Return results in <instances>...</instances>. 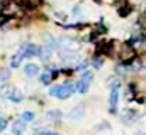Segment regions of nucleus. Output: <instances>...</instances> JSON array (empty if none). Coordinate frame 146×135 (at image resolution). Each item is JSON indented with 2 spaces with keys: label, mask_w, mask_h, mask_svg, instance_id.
Segmentation results:
<instances>
[{
  "label": "nucleus",
  "mask_w": 146,
  "mask_h": 135,
  "mask_svg": "<svg viewBox=\"0 0 146 135\" xmlns=\"http://www.w3.org/2000/svg\"><path fill=\"white\" fill-rule=\"evenodd\" d=\"M24 74L27 76V78H34L39 74V66L34 64V63H27L26 66H24Z\"/></svg>",
  "instance_id": "obj_8"
},
{
  "label": "nucleus",
  "mask_w": 146,
  "mask_h": 135,
  "mask_svg": "<svg viewBox=\"0 0 146 135\" xmlns=\"http://www.w3.org/2000/svg\"><path fill=\"white\" fill-rule=\"evenodd\" d=\"M60 46L65 47V49H68V51H76L78 49V42H75L72 39H61L60 41Z\"/></svg>",
  "instance_id": "obj_11"
},
{
  "label": "nucleus",
  "mask_w": 146,
  "mask_h": 135,
  "mask_svg": "<svg viewBox=\"0 0 146 135\" xmlns=\"http://www.w3.org/2000/svg\"><path fill=\"white\" fill-rule=\"evenodd\" d=\"M94 68H102V64H104V59L102 58H94Z\"/></svg>",
  "instance_id": "obj_24"
},
{
  "label": "nucleus",
  "mask_w": 146,
  "mask_h": 135,
  "mask_svg": "<svg viewBox=\"0 0 146 135\" xmlns=\"http://www.w3.org/2000/svg\"><path fill=\"white\" fill-rule=\"evenodd\" d=\"M10 91H12V88H10L9 85H3V86L0 88V93H2L3 96H9V95H10Z\"/></svg>",
  "instance_id": "obj_22"
},
{
  "label": "nucleus",
  "mask_w": 146,
  "mask_h": 135,
  "mask_svg": "<svg viewBox=\"0 0 146 135\" xmlns=\"http://www.w3.org/2000/svg\"><path fill=\"white\" fill-rule=\"evenodd\" d=\"M109 103H110V113H115V108H117V103H119V88H112L109 96Z\"/></svg>",
  "instance_id": "obj_6"
},
{
  "label": "nucleus",
  "mask_w": 146,
  "mask_h": 135,
  "mask_svg": "<svg viewBox=\"0 0 146 135\" xmlns=\"http://www.w3.org/2000/svg\"><path fill=\"white\" fill-rule=\"evenodd\" d=\"M21 120H24L26 123H31V122H34V113L33 111H24L21 115Z\"/></svg>",
  "instance_id": "obj_17"
},
{
  "label": "nucleus",
  "mask_w": 146,
  "mask_h": 135,
  "mask_svg": "<svg viewBox=\"0 0 146 135\" xmlns=\"http://www.w3.org/2000/svg\"><path fill=\"white\" fill-rule=\"evenodd\" d=\"M10 78V69H2L0 71V83H7Z\"/></svg>",
  "instance_id": "obj_18"
},
{
  "label": "nucleus",
  "mask_w": 146,
  "mask_h": 135,
  "mask_svg": "<svg viewBox=\"0 0 146 135\" xmlns=\"http://www.w3.org/2000/svg\"><path fill=\"white\" fill-rule=\"evenodd\" d=\"M61 59H63V63L72 64V63H76V61H78V56H76L75 52H63V54H61Z\"/></svg>",
  "instance_id": "obj_15"
},
{
  "label": "nucleus",
  "mask_w": 146,
  "mask_h": 135,
  "mask_svg": "<svg viewBox=\"0 0 146 135\" xmlns=\"http://www.w3.org/2000/svg\"><path fill=\"white\" fill-rule=\"evenodd\" d=\"M117 12H119V15H121V17H126V15L131 12V7H129V5H124V7H121Z\"/></svg>",
  "instance_id": "obj_20"
},
{
  "label": "nucleus",
  "mask_w": 146,
  "mask_h": 135,
  "mask_svg": "<svg viewBox=\"0 0 146 135\" xmlns=\"http://www.w3.org/2000/svg\"><path fill=\"white\" fill-rule=\"evenodd\" d=\"M83 115H85V108H83V105H78V106H75L72 111L68 113V118L72 122H78V120H82Z\"/></svg>",
  "instance_id": "obj_4"
},
{
  "label": "nucleus",
  "mask_w": 146,
  "mask_h": 135,
  "mask_svg": "<svg viewBox=\"0 0 146 135\" xmlns=\"http://www.w3.org/2000/svg\"><path fill=\"white\" fill-rule=\"evenodd\" d=\"M88 88H90V83H87V81H83V79H80V81L75 85V90H76L80 95H85V93L88 91Z\"/></svg>",
  "instance_id": "obj_12"
},
{
  "label": "nucleus",
  "mask_w": 146,
  "mask_h": 135,
  "mask_svg": "<svg viewBox=\"0 0 146 135\" xmlns=\"http://www.w3.org/2000/svg\"><path fill=\"white\" fill-rule=\"evenodd\" d=\"M22 59H24V54H22V51L19 49L14 56H12V59H10V68H14V69H17V68L21 66V63H22Z\"/></svg>",
  "instance_id": "obj_10"
},
{
  "label": "nucleus",
  "mask_w": 146,
  "mask_h": 135,
  "mask_svg": "<svg viewBox=\"0 0 146 135\" xmlns=\"http://www.w3.org/2000/svg\"><path fill=\"white\" fill-rule=\"evenodd\" d=\"M37 56L41 58V61H49L51 59V56H53V47L51 46H39V49H37Z\"/></svg>",
  "instance_id": "obj_3"
},
{
  "label": "nucleus",
  "mask_w": 146,
  "mask_h": 135,
  "mask_svg": "<svg viewBox=\"0 0 146 135\" xmlns=\"http://www.w3.org/2000/svg\"><path fill=\"white\" fill-rule=\"evenodd\" d=\"M37 49H39V46L33 44V42L24 44V46L21 47V51H22V54H24V59H31V58L37 56Z\"/></svg>",
  "instance_id": "obj_2"
},
{
  "label": "nucleus",
  "mask_w": 146,
  "mask_h": 135,
  "mask_svg": "<svg viewBox=\"0 0 146 135\" xmlns=\"http://www.w3.org/2000/svg\"><path fill=\"white\" fill-rule=\"evenodd\" d=\"M37 135H58V132H53V130H41Z\"/></svg>",
  "instance_id": "obj_25"
},
{
  "label": "nucleus",
  "mask_w": 146,
  "mask_h": 135,
  "mask_svg": "<svg viewBox=\"0 0 146 135\" xmlns=\"http://www.w3.org/2000/svg\"><path fill=\"white\" fill-rule=\"evenodd\" d=\"M87 66H88V61H83L82 64H78V66H76V69H78V71H83Z\"/></svg>",
  "instance_id": "obj_26"
},
{
  "label": "nucleus",
  "mask_w": 146,
  "mask_h": 135,
  "mask_svg": "<svg viewBox=\"0 0 146 135\" xmlns=\"http://www.w3.org/2000/svg\"><path fill=\"white\" fill-rule=\"evenodd\" d=\"M134 118H136V111H134L133 108H127V110L122 113V122H124V123H131Z\"/></svg>",
  "instance_id": "obj_14"
},
{
  "label": "nucleus",
  "mask_w": 146,
  "mask_h": 135,
  "mask_svg": "<svg viewBox=\"0 0 146 135\" xmlns=\"http://www.w3.org/2000/svg\"><path fill=\"white\" fill-rule=\"evenodd\" d=\"M56 74H58L56 71H51V69H48V71H44V73L41 74L39 81H41L42 85H46V86H48V85H51V83H53V79L56 78Z\"/></svg>",
  "instance_id": "obj_7"
},
{
  "label": "nucleus",
  "mask_w": 146,
  "mask_h": 135,
  "mask_svg": "<svg viewBox=\"0 0 146 135\" xmlns=\"http://www.w3.org/2000/svg\"><path fill=\"white\" fill-rule=\"evenodd\" d=\"M7 125H9V122H7V118H3V117H0V134L7 128Z\"/></svg>",
  "instance_id": "obj_23"
},
{
  "label": "nucleus",
  "mask_w": 146,
  "mask_h": 135,
  "mask_svg": "<svg viewBox=\"0 0 146 135\" xmlns=\"http://www.w3.org/2000/svg\"><path fill=\"white\" fill-rule=\"evenodd\" d=\"M41 3H42V0H26V5H27V7H31V9L39 7Z\"/></svg>",
  "instance_id": "obj_21"
},
{
  "label": "nucleus",
  "mask_w": 146,
  "mask_h": 135,
  "mask_svg": "<svg viewBox=\"0 0 146 135\" xmlns=\"http://www.w3.org/2000/svg\"><path fill=\"white\" fill-rule=\"evenodd\" d=\"M26 128H27V123L19 118V120H15L12 123V135H22L26 132Z\"/></svg>",
  "instance_id": "obj_5"
},
{
  "label": "nucleus",
  "mask_w": 146,
  "mask_h": 135,
  "mask_svg": "<svg viewBox=\"0 0 146 135\" xmlns=\"http://www.w3.org/2000/svg\"><path fill=\"white\" fill-rule=\"evenodd\" d=\"M46 117H48V120H51V122H58V120H61L63 111H61V110H49V111L46 113Z\"/></svg>",
  "instance_id": "obj_13"
},
{
  "label": "nucleus",
  "mask_w": 146,
  "mask_h": 135,
  "mask_svg": "<svg viewBox=\"0 0 146 135\" xmlns=\"http://www.w3.org/2000/svg\"><path fill=\"white\" fill-rule=\"evenodd\" d=\"M75 85L73 83H63V85H56V86H51L49 90V95L58 98V100H66L70 98L73 93H75Z\"/></svg>",
  "instance_id": "obj_1"
},
{
  "label": "nucleus",
  "mask_w": 146,
  "mask_h": 135,
  "mask_svg": "<svg viewBox=\"0 0 146 135\" xmlns=\"http://www.w3.org/2000/svg\"><path fill=\"white\" fill-rule=\"evenodd\" d=\"M9 19H10V17H5V15H2V17H0V26H5V22H7Z\"/></svg>",
  "instance_id": "obj_27"
},
{
  "label": "nucleus",
  "mask_w": 146,
  "mask_h": 135,
  "mask_svg": "<svg viewBox=\"0 0 146 135\" xmlns=\"http://www.w3.org/2000/svg\"><path fill=\"white\" fill-rule=\"evenodd\" d=\"M7 98L12 101V103H21V101L24 100V96H22L19 91H15V90H12V91H10V95H9Z\"/></svg>",
  "instance_id": "obj_16"
},
{
  "label": "nucleus",
  "mask_w": 146,
  "mask_h": 135,
  "mask_svg": "<svg viewBox=\"0 0 146 135\" xmlns=\"http://www.w3.org/2000/svg\"><path fill=\"white\" fill-rule=\"evenodd\" d=\"M80 79H83V81H87V83H90L92 85V79H94V73L92 71H85L83 74H82V78Z\"/></svg>",
  "instance_id": "obj_19"
},
{
  "label": "nucleus",
  "mask_w": 146,
  "mask_h": 135,
  "mask_svg": "<svg viewBox=\"0 0 146 135\" xmlns=\"http://www.w3.org/2000/svg\"><path fill=\"white\" fill-rule=\"evenodd\" d=\"M17 3L15 2H10V3H7V5H3V9H2V15H5V17H12L15 12H17Z\"/></svg>",
  "instance_id": "obj_9"
}]
</instances>
